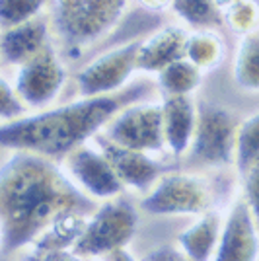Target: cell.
I'll return each instance as SVG.
<instances>
[{
    "mask_svg": "<svg viewBox=\"0 0 259 261\" xmlns=\"http://www.w3.org/2000/svg\"><path fill=\"white\" fill-rule=\"evenodd\" d=\"M96 199L70 179L65 168L39 154L14 150L0 166V253L33 246L57 224L90 218Z\"/></svg>",
    "mask_w": 259,
    "mask_h": 261,
    "instance_id": "cell-1",
    "label": "cell"
},
{
    "mask_svg": "<svg viewBox=\"0 0 259 261\" xmlns=\"http://www.w3.org/2000/svg\"><path fill=\"white\" fill-rule=\"evenodd\" d=\"M146 94H150V84L142 80L117 94L80 98L59 108H45L32 115L6 121L0 125V146L61 162L78 146L96 139L121 109L137 103Z\"/></svg>",
    "mask_w": 259,
    "mask_h": 261,
    "instance_id": "cell-2",
    "label": "cell"
},
{
    "mask_svg": "<svg viewBox=\"0 0 259 261\" xmlns=\"http://www.w3.org/2000/svg\"><path fill=\"white\" fill-rule=\"evenodd\" d=\"M127 6L129 0H51L49 25L59 53L78 61L117 28Z\"/></svg>",
    "mask_w": 259,
    "mask_h": 261,
    "instance_id": "cell-3",
    "label": "cell"
},
{
    "mask_svg": "<svg viewBox=\"0 0 259 261\" xmlns=\"http://www.w3.org/2000/svg\"><path fill=\"white\" fill-rule=\"evenodd\" d=\"M139 226L137 208L125 199H108L90 215L82 234L72 246L78 257H101L127 248Z\"/></svg>",
    "mask_w": 259,
    "mask_h": 261,
    "instance_id": "cell-4",
    "label": "cell"
},
{
    "mask_svg": "<svg viewBox=\"0 0 259 261\" xmlns=\"http://www.w3.org/2000/svg\"><path fill=\"white\" fill-rule=\"evenodd\" d=\"M141 208L156 217L203 215L213 208V191L205 177L187 172L164 174L141 199Z\"/></svg>",
    "mask_w": 259,
    "mask_h": 261,
    "instance_id": "cell-5",
    "label": "cell"
},
{
    "mask_svg": "<svg viewBox=\"0 0 259 261\" xmlns=\"http://www.w3.org/2000/svg\"><path fill=\"white\" fill-rule=\"evenodd\" d=\"M238 119L230 109L201 101L197 106V127L191 142V160L222 168L236 162Z\"/></svg>",
    "mask_w": 259,
    "mask_h": 261,
    "instance_id": "cell-6",
    "label": "cell"
},
{
    "mask_svg": "<svg viewBox=\"0 0 259 261\" xmlns=\"http://www.w3.org/2000/svg\"><path fill=\"white\" fill-rule=\"evenodd\" d=\"M66 66L57 45L49 43L43 51L16 68L14 90L25 108L45 109L53 103L66 84Z\"/></svg>",
    "mask_w": 259,
    "mask_h": 261,
    "instance_id": "cell-7",
    "label": "cell"
},
{
    "mask_svg": "<svg viewBox=\"0 0 259 261\" xmlns=\"http://www.w3.org/2000/svg\"><path fill=\"white\" fill-rule=\"evenodd\" d=\"M139 41L117 45L106 53L94 57L88 65L76 72V86L82 98H96L117 94L127 88L137 70V51Z\"/></svg>",
    "mask_w": 259,
    "mask_h": 261,
    "instance_id": "cell-8",
    "label": "cell"
},
{
    "mask_svg": "<svg viewBox=\"0 0 259 261\" xmlns=\"http://www.w3.org/2000/svg\"><path fill=\"white\" fill-rule=\"evenodd\" d=\"M103 137L119 146L141 150V152H162L164 139L162 103H131L123 108L103 129Z\"/></svg>",
    "mask_w": 259,
    "mask_h": 261,
    "instance_id": "cell-9",
    "label": "cell"
},
{
    "mask_svg": "<svg viewBox=\"0 0 259 261\" xmlns=\"http://www.w3.org/2000/svg\"><path fill=\"white\" fill-rule=\"evenodd\" d=\"M66 174L86 195L97 201H108L121 195L125 189L108 156L99 146L82 144L65 158Z\"/></svg>",
    "mask_w": 259,
    "mask_h": 261,
    "instance_id": "cell-10",
    "label": "cell"
},
{
    "mask_svg": "<svg viewBox=\"0 0 259 261\" xmlns=\"http://www.w3.org/2000/svg\"><path fill=\"white\" fill-rule=\"evenodd\" d=\"M259 226L246 199H238L222 222L213 261H257Z\"/></svg>",
    "mask_w": 259,
    "mask_h": 261,
    "instance_id": "cell-11",
    "label": "cell"
},
{
    "mask_svg": "<svg viewBox=\"0 0 259 261\" xmlns=\"http://www.w3.org/2000/svg\"><path fill=\"white\" fill-rule=\"evenodd\" d=\"M96 144L101 148V152L108 156V160L113 166L123 187L133 189V191L146 193L164 174L172 172L168 166L154 160L148 152L119 146L115 142L108 141L106 137H99Z\"/></svg>",
    "mask_w": 259,
    "mask_h": 261,
    "instance_id": "cell-12",
    "label": "cell"
},
{
    "mask_svg": "<svg viewBox=\"0 0 259 261\" xmlns=\"http://www.w3.org/2000/svg\"><path fill=\"white\" fill-rule=\"evenodd\" d=\"M53 43L49 18L39 16L20 25L0 30V63L6 66H22L25 61Z\"/></svg>",
    "mask_w": 259,
    "mask_h": 261,
    "instance_id": "cell-13",
    "label": "cell"
},
{
    "mask_svg": "<svg viewBox=\"0 0 259 261\" xmlns=\"http://www.w3.org/2000/svg\"><path fill=\"white\" fill-rule=\"evenodd\" d=\"M187 30L182 25H164L139 41L137 70L144 74H158L162 68L185 57Z\"/></svg>",
    "mask_w": 259,
    "mask_h": 261,
    "instance_id": "cell-14",
    "label": "cell"
},
{
    "mask_svg": "<svg viewBox=\"0 0 259 261\" xmlns=\"http://www.w3.org/2000/svg\"><path fill=\"white\" fill-rule=\"evenodd\" d=\"M164 139L172 156H184L193 142L197 127V103L193 96H164Z\"/></svg>",
    "mask_w": 259,
    "mask_h": 261,
    "instance_id": "cell-15",
    "label": "cell"
},
{
    "mask_svg": "<svg viewBox=\"0 0 259 261\" xmlns=\"http://www.w3.org/2000/svg\"><path fill=\"white\" fill-rule=\"evenodd\" d=\"M222 217L218 211H206L191 226L177 234V246L191 261H211L222 232Z\"/></svg>",
    "mask_w": 259,
    "mask_h": 261,
    "instance_id": "cell-16",
    "label": "cell"
},
{
    "mask_svg": "<svg viewBox=\"0 0 259 261\" xmlns=\"http://www.w3.org/2000/svg\"><path fill=\"white\" fill-rule=\"evenodd\" d=\"M232 74L236 86L244 92H259V25L240 37Z\"/></svg>",
    "mask_w": 259,
    "mask_h": 261,
    "instance_id": "cell-17",
    "label": "cell"
},
{
    "mask_svg": "<svg viewBox=\"0 0 259 261\" xmlns=\"http://www.w3.org/2000/svg\"><path fill=\"white\" fill-rule=\"evenodd\" d=\"M226 55L224 39L216 33V30H193L187 33L185 41V59L191 61L197 68L213 70L222 63Z\"/></svg>",
    "mask_w": 259,
    "mask_h": 261,
    "instance_id": "cell-18",
    "label": "cell"
},
{
    "mask_svg": "<svg viewBox=\"0 0 259 261\" xmlns=\"http://www.w3.org/2000/svg\"><path fill=\"white\" fill-rule=\"evenodd\" d=\"M203 82V70L187 61L179 59L168 65L156 74V84L164 96H191Z\"/></svg>",
    "mask_w": 259,
    "mask_h": 261,
    "instance_id": "cell-19",
    "label": "cell"
},
{
    "mask_svg": "<svg viewBox=\"0 0 259 261\" xmlns=\"http://www.w3.org/2000/svg\"><path fill=\"white\" fill-rule=\"evenodd\" d=\"M173 14L193 30H218L224 25L216 0H172Z\"/></svg>",
    "mask_w": 259,
    "mask_h": 261,
    "instance_id": "cell-20",
    "label": "cell"
},
{
    "mask_svg": "<svg viewBox=\"0 0 259 261\" xmlns=\"http://www.w3.org/2000/svg\"><path fill=\"white\" fill-rule=\"evenodd\" d=\"M259 160V111L238 125L236 137V168L240 175L248 172L251 164Z\"/></svg>",
    "mask_w": 259,
    "mask_h": 261,
    "instance_id": "cell-21",
    "label": "cell"
},
{
    "mask_svg": "<svg viewBox=\"0 0 259 261\" xmlns=\"http://www.w3.org/2000/svg\"><path fill=\"white\" fill-rule=\"evenodd\" d=\"M51 0H0V30L43 16Z\"/></svg>",
    "mask_w": 259,
    "mask_h": 261,
    "instance_id": "cell-22",
    "label": "cell"
},
{
    "mask_svg": "<svg viewBox=\"0 0 259 261\" xmlns=\"http://www.w3.org/2000/svg\"><path fill=\"white\" fill-rule=\"evenodd\" d=\"M222 20L240 35L255 30L259 25V0H238L222 10Z\"/></svg>",
    "mask_w": 259,
    "mask_h": 261,
    "instance_id": "cell-23",
    "label": "cell"
},
{
    "mask_svg": "<svg viewBox=\"0 0 259 261\" xmlns=\"http://www.w3.org/2000/svg\"><path fill=\"white\" fill-rule=\"evenodd\" d=\"M23 111H25V106L18 98L14 84H10L4 76H0V119H18L23 115Z\"/></svg>",
    "mask_w": 259,
    "mask_h": 261,
    "instance_id": "cell-24",
    "label": "cell"
},
{
    "mask_svg": "<svg viewBox=\"0 0 259 261\" xmlns=\"http://www.w3.org/2000/svg\"><path fill=\"white\" fill-rule=\"evenodd\" d=\"M244 179V199L251 208V215L259 226V160L251 164L248 172L242 175Z\"/></svg>",
    "mask_w": 259,
    "mask_h": 261,
    "instance_id": "cell-25",
    "label": "cell"
},
{
    "mask_svg": "<svg viewBox=\"0 0 259 261\" xmlns=\"http://www.w3.org/2000/svg\"><path fill=\"white\" fill-rule=\"evenodd\" d=\"M142 261H191L182 250L172 246H160L156 250L148 251Z\"/></svg>",
    "mask_w": 259,
    "mask_h": 261,
    "instance_id": "cell-26",
    "label": "cell"
},
{
    "mask_svg": "<svg viewBox=\"0 0 259 261\" xmlns=\"http://www.w3.org/2000/svg\"><path fill=\"white\" fill-rule=\"evenodd\" d=\"M35 259H39V261H82V257H78L72 250L70 251L57 250V251H47V253L39 255V257H35Z\"/></svg>",
    "mask_w": 259,
    "mask_h": 261,
    "instance_id": "cell-27",
    "label": "cell"
},
{
    "mask_svg": "<svg viewBox=\"0 0 259 261\" xmlns=\"http://www.w3.org/2000/svg\"><path fill=\"white\" fill-rule=\"evenodd\" d=\"M135 2L148 12H164L172 8V0H135Z\"/></svg>",
    "mask_w": 259,
    "mask_h": 261,
    "instance_id": "cell-28",
    "label": "cell"
},
{
    "mask_svg": "<svg viewBox=\"0 0 259 261\" xmlns=\"http://www.w3.org/2000/svg\"><path fill=\"white\" fill-rule=\"evenodd\" d=\"M108 257L111 261H135L125 248H123V250H117V251H111V253H108Z\"/></svg>",
    "mask_w": 259,
    "mask_h": 261,
    "instance_id": "cell-29",
    "label": "cell"
},
{
    "mask_svg": "<svg viewBox=\"0 0 259 261\" xmlns=\"http://www.w3.org/2000/svg\"><path fill=\"white\" fill-rule=\"evenodd\" d=\"M234 2H238V0H216V6H218L220 10H224V8H228V6H232Z\"/></svg>",
    "mask_w": 259,
    "mask_h": 261,
    "instance_id": "cell-30",
    "label": "cell"
},
{
    "mask_svg": "<svg viewBox=\"0 0 259 261\" xmlns=\"http://www.w3.org/2000/svg\"><path fill=\"white\" fill-rule=\"evenodd\" d=\"M0 244H2V230H0Z\"/></svg>",
    "mask_w": 259,
    "mask_h": 261,
    "instance_id": "cell-31",
    "label": "cell"
},
{
    "mask_svg": "<svg viewBox=\"0 0 259 261\" xmlns=\"http://www.w3.org/2000/svg\"><path fill=\"white\" fill-rule=\"evenodd\" d=\"M28 261H39V259H35V257H32V259H28Z\"/></svg>",
    "mask_w": 259,
    "mask_h": 261,
    "instance_id": "cell-32",
    "label": "cell"
}]
</instances>
